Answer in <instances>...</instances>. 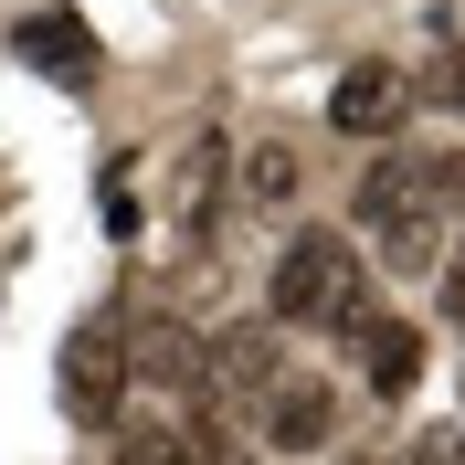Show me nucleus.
Masks as SVG:
<instances>
[{"label":"nucleus","instance_id":"a211bd4d","mask_svg":"<svg viewBox=\"0 0 465 465\" xmlns=\"http://www.w3.org/2000/svg\"><path fill=\"white\" fill-rule=\"evenodd\" d=\"M349 465H391V455H349Z\"/></svg>","mask_w":465,"mask_h":465},{"label":"nucleus","instance_id":"7ed1b4c3","mask_svg":"<svg viewBox=\"0 0 465 465\" xmlns=\"http://www.w3.org/2000/svg\"><path fill=\"white\" fill-rule=\"evenodd\" d=\"M286 371H296V360H286V328H275V318H232V328L202 339V391H191V402L232 412V423L254 434V402H264Z\"/></svg>","mask_w":465,"mask_h":465},{"label":"nucleus","instance_id":"6e6552de","mask_svg":"<svg viewBox=\"0 0 465 465\" xmlns=\"http://www.w3.org/2000/svg\"><path fill=\"white\" fill-rule=\"evenodd\" d=\"M254 444H264V455H328V444H339V391L307 381V371H286L254 402Z\"/></svg>","mask_w":465,"mask_h":465},{"label":"nucleus","instance_id":"423d86ee","mask_svg":"<svg viewBox=\"0 0 465 465\" xmlns=\"http://www.w3.org/2000/svg\"><path fill=\"white\" fill-rule=\"evenodd\" d=\"M412 106H423V95H412L402 64H349L339 85H328V127L360 138V148H391V138L412 127Z\"/></svg>","mask_w":465,"mask_h":465},{"label":"nucleus","instance_id":"ddd939ff","mask_svg":"<svg viewBox=\"0 0 465 465\" xmlns=\"http://www.w3.org/2000/svg\"><path fill=\"white\" fill-rule=\"evenodd\" d=\"M116 465H191V434L180 423H127L116 434Z\"/></svg>","mask_w":465,"mask_h":465},{"label":"nucleus","instance_id":"4468645a","mask_svg":"<svg viewBox=\"0 0 465 465\" xmlns=\"http://www.w3.org/2000/svg\"><path fill=\"white\" fill-rule=\"evenodd\" d=\"M423 191L444 223H465V148H423Z\"/></svg>","mask_w":465,"mask_h":465},{"label":"nucleus","instance_id":"20e7f679","mask_svg":"<svg viewBox=\"0 0 465 465\" xmlns=\"http://www.w3.org/2000/svg\"><path fill=\"white\" fill-rule=\"evenodd\" d=\"M159 212H170V232H180V243H212V223L232 212V127H191V138H180Z\"/></svg>","mask_w":465,"mask_h":465},{"label":"nucleus","instance_id":"1a4fd4ad","mask_svg":"<svg viewBox=\"0 0 465 465\" xmlns=\"http://www.w3.org/2000/svg\"><path fill=\"white\" fill-rule=\"evenodd\" d=\"M402 212H434V191H423V148L391 138V148L371 159V180L349 191V223H360V232H391Z\"/></svg>","mask_w":465,"mask_h":465},{"label":"nucleus","instance_id":"dca6fc26","mask_svg":"<svg viewBox=\"0 0 465 465\" xmlns=\"http://www.w3.org/2000/svg\"><path fill=\"white\" fill-rule=\"evenodd\" d=\"M391 465H465V423H423V434H412Z\"/></svg>","mask_w":465,"mask_h":465},{"label":"nucleus","instance_id":"f03ea898","mask_svg":"<svg viewBox=\"0 0 465 465\" xmlns=\"http://www.w3.org/2000/svg\"><path fill=\"white\" fill-rule=\"evenodd\" d=\"M54 402H64V423H85V434H106L116 412H127V307H95V318L64 328Z\"/></svg>","mask_w":465,"mask_h":465},{"label":"nucleus","instance_id":"9b49d317","mask_svg":"<svg viewBox=\"0 0 465 465\" xmlns=\"http://www.w3.org/2000/svg\"><path fill=\"white\" fill-rule=\"evenodd\" d=\"M232 202H243V212H286V202H296V148H286V138L232 148Z\"/></svg>","mask_w":465,"mask_h":465},{"label":"nucleus","instance_id":"f8f14e48","mask_svg":"<svg viewBox=\"0 0 465 465\" xmlns=\"http://www.w3.org/2000/svg\"><path fill=\"white\" fill-rule=\"evenodd\" d=\"M371 243H381V264H391V275H434L455 232H444V212H402V223H391V232H371Z\"/></svg>","mask_w":465,"mask_h":465},{"label":"nucleus","instance_id":"39448f33","mask_svg":"<svg viewBox=\"0 0 465 465\" xmlns=\"http://www.w3.org/2000/svg\"><path fill=\"white\" fill-rule=\"evenodd\" d=\"M170 391V402H191L202 391V328L180 318V307H127V391Z\"/></svg>","mask_w":465,"mask_h":465},{"label":"nucleus","instance_id":"0eeeda50","mask_svg":"<svg viewBox=\"0 0 465 465\" xmlns=\"http://www.w3.org/2000/svg\"><path fill=\"white\" fill-rule=\"evenodd\" d=\"M11 64H32V74H43V85H64V95H85L95 74H106L85 11H22V22H11Z\"/></svg>","mask_w":465,"mask_h":465},{"label":"nucleus","instance_id":"9d476101","mask_svg":"<svg viewBox=\"0 0 465 465\" xmlns=\"http://www.w3.org/2000/svg\"><path fill=\"white\" fill-rule=\"evenodd\" d=\"M349 360H360V391H371V402H402L412 381H423V328L371 318V328H349Z\"/></svg>","mask_w":465,"mask_h":465},{"label":"nucleus","instance_id":"f3484780","mask_svg":"<svg viewBox=\"0 0 465 465\" xmlns=\"http://www.w3.org/2000/svg\"><path fill=\"white\" fill-rule=\"evenodd\" d=\"M434 307H444V328L465 339V243H444V264H434Z\"/></svg>","mask_w":465,"mask_h":465},{"label":"nucleus","instance_id":"2eb2a0df","mask_svg":"<svg viewBox=\"0 0 465 465\" xmlns=\"http://www.w3.org/2000/svg\"><path fill=\"white\" fill-rule=\"evenodd\" d=\"M412 95H434V106H455V116H465V32L434 54V74H412Z\"/></svg>","mask_w":465,"mask_h":465},{"label":"nucleus","instance_id":"f257e3e1","mask_svg":"<svg viewBox=\"0 0 465 465\" xmlns=\"http://www.w3.org/2000/svg\"><path fill=\"white\" fill-rule=\"evenodd\" d=\"M264 318L275 328H328V339H349V328H371V264L349 254L339 223H296L286 243H275V275H264Z\"/></svg>","mask_w":465,"mask_h":465}]
</instances>
